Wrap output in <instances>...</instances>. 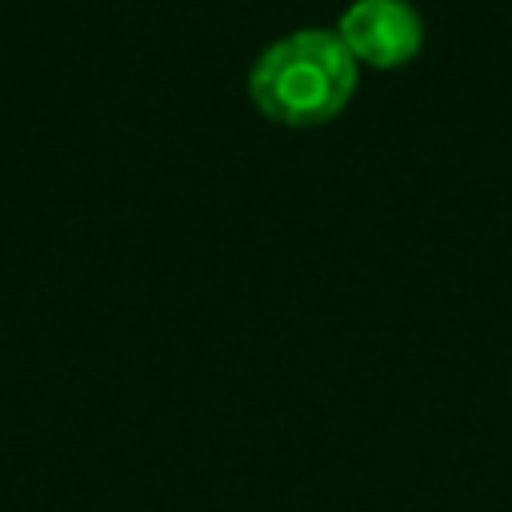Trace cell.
I'll return each instance as SVG.
<instances>
[{"mask_svg":"<svg viewBox=\"0 0 512 512\" xmlns=\"http://www.w3.org/2000/svg\"><path fill=\"white\" fill-rule=\"evenodd\" d=\"M352 92L356 60L344 40L324 28H300L272 40L248 72V96L256 112L288 128L336 120Z\"/></svg>","mask_w":512,"mask_h":512,"instance_id":"6da1fadb","label":"cell"},{"mask_svg":"<svg viewBox=\"0 0 512 512\" xmlns=\"http://www.w3.org/2000/svg\"><path fill=\"white\" fill-rule=\"evenodd\" d=\"M336 36L352 52V60H364L372 68H400L420 52L424 24L408 0H356L344 8Z\"/></svg>","mask_w":512,"mask_h":512,"instance_id":"7a4b0ae2","label":"cell"}]
</instances>
